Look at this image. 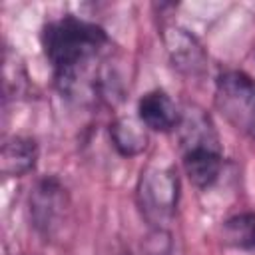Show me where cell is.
<instances>
[{"mask_svg":"<svg viewBox=\"0 0 255 255\" xmlns=\"http://www.w3.org/2000/svg\"><path fill=\"white\" fill-rule=\"evenodd\" d=\"M163 42L173 66L181 74L189 78H199L205 74L207 54L193 34L179 26H167L163 28Z\"/></svg>","mask_w":255,"mask_h":255,"instance_id":"cell-6","label":"cell"},{"mask_svg":"<svg viewBox=\"0 0 255 255\" xmlns=\"http://www.w3.org/2000/svg\"><path fill=\"white\" fill-rule=\"evenodd\" d=\"M26 84H28V76L22 62L18 60L16 54L6 50L4 52V94L6 96L22 94Z\"/></svg>","mask_w":255,"mask_h":255,"instance_id":"cell-11","label":"cell"},{"mask_svg":"<svg viewBox=\"0 0 255 255\" xmlns=\"http://www.w3.org/2000/svg\"><path fill=\"white\" fill-rule=\"evenodd\" d=\"M68 211L70 199L64 185L56 177L40 179L30 193V219L34 229L46 241L56 239L68 221Z\"/></svg>","mask_w":255,"mask_h":255,"instance_id":"cell-5","label":"cell"},{"mask_svg":"<svg viewBox=\"0 0 255 255\" xmlns=\"http://www.w3.org/2000/svg\"><path fill=\"white\" fill-rule=\"evenodd\" d=\"M215 106L239 131L255 139V80L243 72H225L215 82Z\"/></svg>","mask_w":255,"mask_h":255,"instance_id":"cell-3","label":"cell"},{"mask_svg":"<svg viewBox=\"0 0 255 255\" xmlns=\"http://www.w3.org/2000/svg\"><path fill=\"white\" fill-rule=\"evenodd\" d=\"M40 42L64 96L84 100L102 94V76L94 74V66L110 42L104 28L76 16H62L42 28Z\"/></svg>","mask_w":255,"mask_h":255,"instance_id":"cell-1","label":"cell"},{"mask_svg":"<svg viewBox=\"0 0 255 255\" xmlns=\"http://www.w3.org/2000/svg\"><path fill=\"white\" fill-rule=\"evenodd\" d=\"M179 197V179L171 167H147L137 183L139 207L149 223L161 225L171 219Z\"/></svg>","mask_w":255,"mask_h":255,"instance_id":"cell-4","label":"cell"},{"mask_svg":"<svg viewBox=\"0 0 255 255\" xmlns=\"http://www.w3.org/2000/svg\"><path fill=\"white\" fill-rule=\"evenodd\" d=\"M221 241L233 249L255 251V213L229 217L221 227Z\"/></svg>","mask_w":255,"mask_h":255,"instance_id":"cell-10","label":"cell"},{"mask_svg":"<svg viewBox=\"0 0 255 255\" xmlns=\"http://www.w3.org/2000/svg\"><path fill=\"white\" fill-rule=\"evenodd\" d=\"M179 143L183 151V167L189 179L205 189L211 187L221 173V145L211 118L201 108H185L181 112Z\"/></svg>","mask_w":255,"mask_h":255,"instance_id":"cell-2","label":"cell"},{"mask_svg":"<svg viewBox=\"0 0 255 255\" xmlns=\"http://www.w3.org/2000/svg\"><path fill=\"white\" fill-rule=\"evenodd\" d=\"M137 118L147 129L171 131L181 120V110L163 90H151L141 96L137 104Z\"/></svg>","mask_w":255,"mask_h":255,"instance_id":"cell-7","label":"cell"},{"mask_svg":"<svg viewBox=\"0 0 255 255\" xmlns=\"http://www.w3.org/2000/svg\"><path fill=\"white\" fill-rule=\"evenodd\" d=\"M38 159V145L32 137L14 135L4 141L0 151V169L6 177H20L34 169Z\"/></svg>","mask_w":255,"mask_h":255,"instance_id":"cell-8","label":"cell"},{"mask_svg":"<svg viewBox=\"0 0 255 255\" xmlns=\"http://www.w3.org/2000/svg\"><path fill=\"white\" fill-rule=\"evenodd\" d=\"M110 137L114 147L126 157H133L147 147V128L141 124L139 118L116 120L110 128Z\"/></svg>","mask_w":255,"mask_h":255,"instance_id":"cell-9","label":"cell"}]
</instances>
